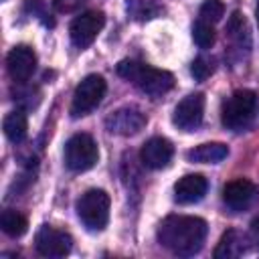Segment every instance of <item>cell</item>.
<instances>
[{"mask_svg": "<svg viewBox=\"0 0 259 259\" xmlns=\"http://www.w3.org/2000/svg\"><path fill=\"white\" fill-rule=\"evenodd\" d=\"M249 241L259 249V219H255L251 223V229H249Z\"/></svg>", "mask_w": 259, "mask_h": 259, "instance_id": "d4e9b609", "label": "cell"}, {"mask_svg": "<svg viewBox=\"0 0 259 259\" xmlns=\"http://www.w3.org/2000/svg\"><path fill=\"white\" fill-rule=\"evenodd\" d=\"M4 134L12 144H20L26 138V130H28V121H26V113L24 109H14L4 117Z\"/></svg>", "mask_w": 259, "mask_h": 259, "instance_id": "ac0fdd59", "label": "cell"}, {"mask_svg": "<svg viewBox=\"0 0 259 259\" xmlns=\"http://www.w3.org/2000/svg\"><path fill=\"white\" fill-rule=\"evenodd\" d=\"M208 225L200 217L170 214L158 227V243L174 255L190 257L198 253L206 241Z\"/></svg>", "mask_w": 259, "mask_h": 259, "instance_id": "6da1fadb", "label": "cell"}, {"mask_svg": "<svg viewBox=\"0 0 259 259\" xmlns=\"http://www.w3.org/2000/svg\"><path fill=\"white\" fill-rule=\"evenodd\" d=\"M99 150L89 134H75L65 144V164L71 172H87L97 164Z\"/></svg>", "mask_w": 259, "mask_h": 259, "instance_id": "5b68a950", "label": "cell"}, {"mask_svg": "<svg viewBox=\"0 0 259 259\" xmlns=\"http://www.w3.org/2000/svg\"><path fill=\"white\" fill-rule=\"evenodd\" d=\"M77 217L89 231L105 229L109 221V194L101 188H89L77 200Z\"/></svg>", "mask_w": 259, "mask_h": 259, "instance_id": "277c9868", "label": "cell"}, {"mask_svg": "<svg viewBox=\"0 0 259 259\" xmlns=\"http://www.w3.org/2000/svg\"><path fill=\"white\" fill-rule=\"evenodd\" d=\"M227 32H229L233 38H237L239 45H243V36L249 38L247 22H245V18L241 16V12H233V16H231V20H229V24H227Z\"/></svg>", "mask_w": 259, "mask_h": 259, "instance_id": "7402d4cb", "label": "cell"}, {"mask_svg": "<svg viewBox=\"0 0 259 259\" xmlns=\"http://www.w3.org/2000/svg\"><path fill=\"white\" fill-rule=\"evenodd\" d=\"M247 249H249V237L243 235L237 229H229L221 237V241H219V245L214 249V257L217 259H237Z\"/></svg>", "mask_w": 259, "mask_h": 259, "instance_id": "9a60e30c", "label": "cell"}, {"mask_svg": "<svg viewBox=\"0 0 259 259\" xmlns=\"http://www.w3.org/2000/svg\"><path fill=\"white\" fill-rule=\"evenodd\" d=\"M190 73H192V77H194L196 81H204V79L212 73V63H210L208 59H204V57H198V59L192 61Z\"/></svg>", "mask_w": 259, "mask_h": 259, "instance_id": "603a6c76", "label": "cell"}, {"mask_svg": "<svg viewBox=\"0 0 259 259\" xmlns=\"http://www.w3.org/2000/svg\"><path fill=\"white\" fill-rule=\"evenodd\" d=\"M117 75L130 83H134L142 93H146L150 97H162L174 87V75L172 73H168L164 69L148 67L144 63H138L132 59L119 61Z\"/></svg>", "mask_w": 259, "mask_h": 259, "instance_id": "7a4b0ae2", "label": "cell"}, {"mask_svg": "<svg viewBox=\"0 0 259 259\" xmlns=\"http://www.w3.org/2000/svg\"><path fill=\"white\" fill-rule=\"evenodd\" d=\"M208 180L202 174H186L174 184V200L178 204H194L204 198Z\"/></svg>", "mask_w": 259, "mask_h": 259, "instance_id": "5bb4252c", "label": "cell"}, {"mask_svg": "<svg viewBox=\"0 0 259 259\" xmlns=\"http://www.w3.org/2000/svg\"><path fill=\"white\" fill-rule=\"evenodd\" d=\"M6 69H8V75L12 77V81H16V83L28 81L36 69L34 51L28 45H16L6 57Z\"/></svg>", "mask_w": 259, "mask_h": 259, "instance_id": "7c38bea8", "label": "cell"}, {"mask_svg": "<svg viewBox=\"0 0 259 259\" xmlns=\"http://www.w3.org/2000/svg\"><path fill=\"white\" fill-rule=\"evenodd\" d=\"M255 16H257V24H259V0H257V10H255Z\"/></svg>", "mask_w": 259, "mask_h": 259, "instance_id": "484cf974", "label": "cell"}, {"mask_svg": "<svg viewBox=\"0 0 259 259\" xmlns=\"http://www.w3.org/2000/svg\"><path fill=\"white\" fill-rule=\"evenodd\" d=\"M148 123L146 113H142L138 107L127 105V107H119L113 113H109L105 117V127L111 134L117 136H136L138 132H142Z\"/></svg>", "mask_w": 259, "mask_h": 259, "instance_id": "30bf717a", "label": "cell"}, {"mask_svg": "<svg viewBox=\"0 0 259 259\" xmlns=\"http://www.w3.org/2000/svg\"><path fill=\"white\" fill-rule=\"evenodd\" d=\"M125 8H127L130 18L140 20V22L152 20V18H156L164 12L162 0H127Z\"/></svg>", "mask_w": 259, "mask_h": 259, "instance_id": "e0dca14e", "label": "cell"}, {"mask_svg": "<svg viewBox=\"0 0 259 259\" xmlns=\"http://www.w3.org/2000/svg\"><path fill=\"white\" fill-rule=\"evenodd\" d=\"M172 156H174V146H172V142L166 140V138H160V136L150 138V140L142 146V150H140V160H142V164H144L146 168H152V170H162V168H166V166L170 164Z\"/></svg>", "mask_w": 259, "mask_h": 259, "instance_id": "4fadbf2b", "label": "cell"}, {"mask_svg": "<svg viewBox=\"0 0 259 259\" xmlns=\"http://www.w3.org/2000/svg\"><path fill=\"white\" fill-rule=\"evenodd\" d=\"M257 111V95L251 89H237L225 99L221 109V121L231 132H243L251 125Z\"/></svg>", "mask_w": 259, "mask_h": 259, "instance_id": "3957f363", "label": "cell"}, {"mask_svg": "<svg viewBox=\"0 0 259 259\" xmlns=\"http://www.w3.org/2000/svg\"><path fill=\"white\" fill-rule=\"evenodd\" d=\"M85 0H53L57 12H75Z\"/></svg>", "mask_w": 259, "mask_h": 259, "instance_id": "cb8c5ba5", "label": "cell"}, {"mask_svg": "<svg viewBox=\"0 0 259 259\" xmlns=\"http://www.w3.org/2000/svg\"><path fill=\"white\" fill-rule=\"evenodd\" d=\"M0 227H2V231H4L8 237L16 239V237H22V235L26 233V229H28V221H26V217L20 214L18 210L6 208V210H2Z\"/></svg>", "mask_w": 259, "mask_h": 259, "instance_id": "d6986e66", "label": "cell"}, {"mask_svg": "<svg viewBox=\"0 0 259 259\" xmlns=\"http://www.w3.org/2000/svg\"><path fill=\"white\" fill-rule=\"evenodd\" d=\"M204 115V95L202 93H190L178 105L172 113V123L182 132H194L200 127Z\"/></svg>", "mask_w": 259, "mask_h": 259, "instance_id": "9c48e42d", "label": "cell"}, {"mask_svg": "<svg viewBox=\"0 0 259 259\" xmlns=\"http://www.w3.org/2000/svg\"><path fill=\"white\" fill-rule=\"evenodd\" d=\"M103 24H105V14L99 10H87L79 16H75L71 26H69L71 42L77 49H87L97 38Z\"/></svg>", "mask_w": 259, "mask_h": 259, "instance_id": "52a82bcc", "label": "cell"}, {"mask_svg": "<svg viewBox=\"0 0 259 259\" xmlns=\"http://www.w3.org/2000/svg\"><path fill=\"white\" fill-rule=\"evenodd\" d=\"M227 156H229V148L227 144L221 142H206L186 152L188 162H196V164H217Z\"/></svg>", "mask_w": 259, "mask_h": 259, "instance_id": "2e32d148", "label": "cell"}, {"mask_svg": "<svg viewBox=\"0 0 259 259\" xmlns=\"http://www.w3.org/2000/svg\"><path fill=\"white\" fill-rule=\"evenodd\" d=\"M198 14H200L202 20H206L210 24L212 22H219L223 18V14H225V4H223V0H204L200 4Z\"/></svg>", "mask_w": 259, "mask_h": 259, "instance_id": "44dd1931", "label": "cell"}, {"mask_svg": "<svg viewBox=\"0 0 259 259\" xmlns=\"http://www.w3.org/2000/svg\"><path fill=\"white\" fill-rule=\"evenodd\" d=\"M34 249L42 257H65L73 249V237L55 227H40L34 237Z\"/></svg>", "mask_w": 259, "mask_h": 259, "instance_id": "ba28073f", "label": "cell"}, {"mask_svg": "<svg viewBox=\"0 0 259 259\" xmlns=\"http://www.w3.org/2000/svg\"><path fill=\"white\" fill-rule=\"evenodd\" d=\"M214 38H217V34H214V28H212L210 22L198 18V20L192 24V40H194L200 49H210V47L214 45Z\"/></svg>", "mask_w": 259, "mask_h": 259, "instance_id": "ffe728a7", "label": "cell"}, {"mask_svg": "<svg viewBox=\"0 0 259 259\" xmlns=\"http://www.w3.org/2000/svg\"><path fill=\"white\" fill-rule=\"evenodd\" d=\"M257 196H259L257 186L251 180H245V178L231 180L223 188V202L233 212H243V210L251 208L255 204Z\"/></svg>", "mask_w": 259, "mask_h": 259, "instance_id": "8fae6325", "label": "cell"}, {"mask_svg": "<svg viewBox=\"0 0 259 259\" xmlns=\"http://www.w3.org/2000/svg\"><path fill=\"white\" fill-rule=\"evenodd\" d=\"M105 79L101 75H87L85 79H81V83L75 87L73 93V101H71V115L73 117H81L91 113L103 99L105 95Z\"/></svg>", "mask_w": 259, "mask_h": 259, "instance_id": "8992f818", "label": "cell"}]
</instances>
